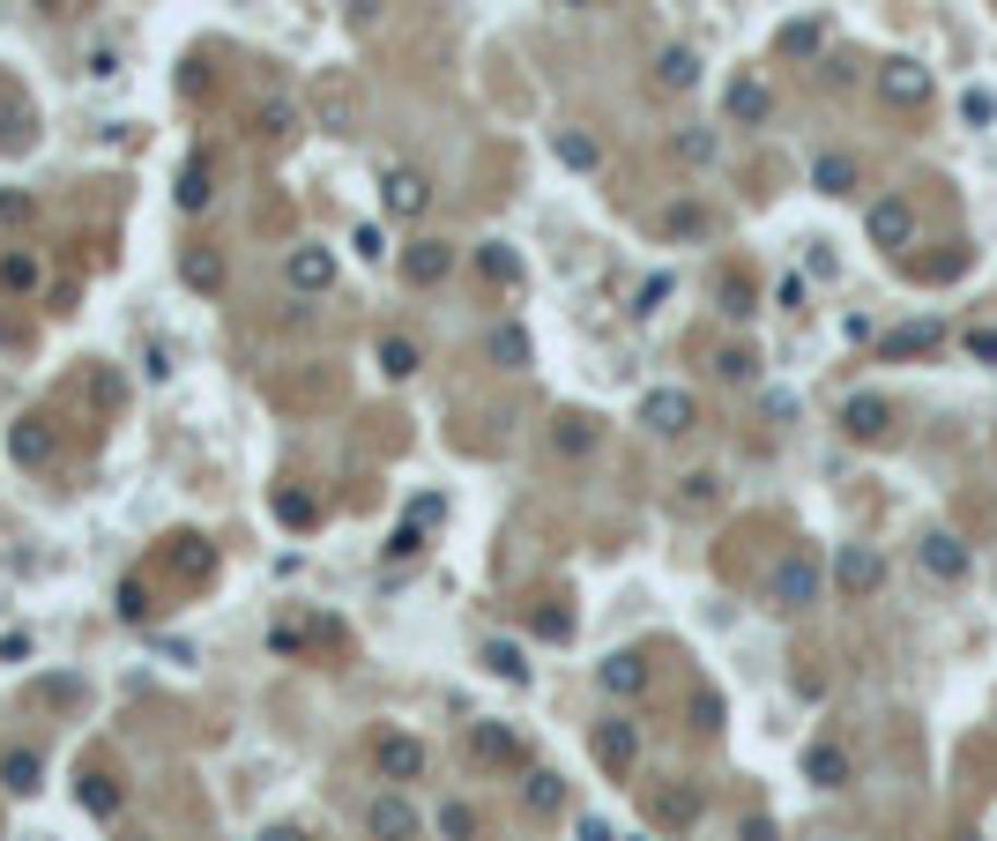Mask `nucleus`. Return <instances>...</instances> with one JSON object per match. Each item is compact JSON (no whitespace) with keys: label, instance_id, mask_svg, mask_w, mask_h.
<instances>
[{"label":"nucleus","instance_id":"nucleus-1","mask_svg":"<svg viewBox=\"0 0 997 841\" xmlns=\"http://www.w3.org/2000/svg\"><path fill=\"white\" fill-rule=\"evenodd\" d=\"M864 231H872V247H886V253H901L915 239V209L901 202V194H878L872 209H864Z\"/></svg>","mask_w":997,"mask_h":841},{"label":"nucleus","instance_id":"nucleus-2","mask_svg":"<svg viewBox=\"0 0 997 841\" xmlns=\"http://www.w3.org/2000/svg\"><path fill=\"white\" fill-rule=\"evenodd\" d=\"M380 209L387 216H424L432 209V179H424L417 165H395L387 179H380Z\"/></svg>","mask_w":997,"mask_h":841},{"label":"nucleus","instance_id":"nucleus-3","mask_svg":"<svg viewBox=\"0 0 997 841\" xmlns=\"http://www.w3.org/2000/svg\"><path fill=\"white\" fill-rule=\"evenodd\" d=\"M812 596H819V558H812V551H790L782 574H774V611H804Z\"/></svg>","mask_w":997,"mask_h":841},{"label":"nucleus","instance_id":"nucleus-4","mask_svg":"<svg viewBox=\"0 0 997 841\" xmlns=\"http://www.w3.org/2000/svg\"><path fill=\"white\" fill-rule=\"evenodd\" d=\"M284 276H291L298 298H321V291H335V253H328V247H291Z\"/></svg>","mask_w":997,"mask_h":841},{"label":"nucleus","instance_id":"nucleus-5","mask_svg":"<svg viewBox=\"0 0 997 841\" xmlns=\"http://www.w3.org/2000/svg\"><path fill=\"white\" fill-rule=\"evenodd\" d=\"M878 97H886V105H930V68L886 60V68H878Z\"/></svg>","mask_w":997,"mask_h":841},{"label":"nucleus","instance_id":"nucleus-6","mask_svg":"<svg viewBox=\"0 0 997 841\" xmlns=\"http://www.w3.org/2000/svg\"><path fill=\"white\" fill-rule=\"evenodd\" d=\"M700 418V410H693V395H685V387H656V395H648V403H640V424H648V432H685V424Z\"/></svg>","mask_w":997,"mask_h":841},{"label":"nucleus","instance_id":"nucleus-7","mask_svg":"<svg viewBox=\"0 0 997 841\" xmlns=\"http://www.w3.org/2000/svg\"><path fill=\"white\" fill-rule=\"evenodd\" d=\"M373 767L387 774V782H417V774H424V745L403 737V730H387V737L373 745Z\"/></svg>","mask_w":997,"mask_h":841},{"label":"nucleus","instance_id":"nucleus-8","mask_svg":"<svg viewBox=\"0 0 997 841\" xmlns=\"http://www.w3.org/2000/svg\"><path fill=\"white\" fill-rule=\"evenodd\" d=\"M596 759H603V767H611V774H625V767H633V759H640V730H633V722H625V716L596 722Z\"/></svg>","mask_w":997,"mask_h":841},{"label":"nucleus","instance_id":"nucleus-9","mask_svg":"<svg viewBox=\"0 0 997 841\" xmlns=\"http://www.w3.org/2000/svg\"><path fill=\"white\" fill-rule=\"evenodd\" d=\"M915 558H923V574H938V581H968V551H960V537H946V529H930V537L915 544Z\"/></svg>","mask_w":997,"mask_h":841},{"label":"nucleus","instance_id":"nucleus-10","mask_svg":"<svg viewBox=\"0 0 997 841\" xmlns=\"http://www.w3.org/2000/svg\"><path fill=\"white\" fill-rule=\"evenodd\" d=\"M447 268H455V247H447V239H417V247L403 253V276H410V284H440Z\"/></svg>","mask_w":997,"mask_h":841},{"label":"nucleus","instance_id":"nucleus-11","mask_svg":"<svg viewBox=\"0 0 997 841\" xmlns=\"http://www.w3.org/2000/svg\"><path fill=\"white\" fill-rule=\"evenodd\" d=\"M365 827H373V841H417V812L403 797H373Z\"/></svg>","mask_w":997,"mask_h":841},{"label":"nucleus","instance_id":"nucleus-12","mask_svg":"<svg viewBox=\"0 0 997 841\" xmlns=\"http://www.w3.org/2000/svg\"><path fill=\"white\" fill-rule=\"evenodd\" d=\"M8 455H15L23 469H45V462H52V424H45V418H23L15 432H8Z\"/></svg>","mask_w":997,"mask_h":841},{"label":"nucleus","instance_id":"nucleus-13","mask_svg":"<svg viewBox=\"0 0 997 841\" xmlns=\"http://www.w3.org/2000/svg\"><path fill=\"white\" fill-rule=\"evenodd\" d=\"M804 774H812L819 790H849V753H841L833 737H819V745H804Z\"/></svg>","mask_w":997,"mask_h":841},{"label":"nucleus","instance_id":"nucleus-14","mask_svg":"<svg viewBox=\"0 0 997 841\" xmlns=\"http://www.w3.org/2000/svg\"><path fill=\"white\" fill-rule=\"evenodd\" d=\"M878 581H886V558H878V551H864V544L841 551V589L849 596H872Z\"/></svg>","mask_w":997,"mask_h":841},{"label":"nucleus","instance_id":"nucleus-15","mask_svg":"<svg viewBox=\"0 0 997 841\" xmlns=\"http://www.w3.org/2000/svg\"><path fill=\"white\" fill-rule=\"evenodd\" d=\"M656 83H663V89H693V83H700V52H693V45H663Z\"/></svg>","mask_w":997,"mask_h":841},{"label":"nucleus","instance_id":"nucleus-16","mask_svg":"<svg viewBox=\"0 0 997 841\" xmlns=\"http://www.w3.org/2000/svg\"><path fill=\"white\" fill-rule=\"evenodd\" d=\"M216 202V179H208V157H187L179 165V209L194 216V209H208Z\"/></svg>","mask_w":997,"mask_h":841},{"label":"nucleus","instance_id":"nucleus-17","mask_svg":"<svg viewBox=\"0 0 997 841\" xmlns=\"http://www.w3.org/2000/svg\"><path fill=\"white\" fill-rule=\"evenodd\" d=\"M521 797H529V812H543V819H551V812H566V782H558L551 767H529V782H521Z\"/></svg>","mask_w":997,"mask_h":841},{"label":"nucleus","instance_id":"nucleus-18","mask_svg":"<svg viewBox=\"0 0 997 841\" xmlns=\"http://www.w3.org/2000/svg\"><path fill=\"white\" fill-rule=\"evenodd\" d=\"M38 284H45L38 253H23V247H8V253H0V291H38Z\"/></svg>","mask_w":997,"mask_h":841},{"label":"nucleus","instance_id":"nucleus-19","mask_svg":"<svg viewBox=\"0 0 997 841\" xmlns=\"http://www.w3.org/2000/svg\"><path fill=\"white\" fill-rule=\"evenodd\" d=\"M841 432H849V440H878V432H886V403H878V395H856V403L841 410Z\"/></svg>","mask_w":997,"mask_h":841},{"label":"nucleus","instance_id":"nucleus-20","mask_svg":"<svg viewBox=\"0 0 997 841\" xmlns=\"http://www.w3.org/2000/svg\"><path fill=\"white\" fill-rule=\"evenodd\" d=\"M179 276L194 284V291H224V261L208 247H187V261H179Z\"/></svg>","mask_w":997,"mask_h":841},{"label":"nucleus","instance_id":"nucleus-21","mask_svg":"<svg viewBox=\"0 0 997 841\" xmlns=\"http://www.w3.org/2000/svg\"><path fill=\"white\" fill-rule=\"evenodd\" d=\"M417 365H424V358H417L410 336H380V373H387V380H410Z\"/></svg>","mask_w":997,"mask_h":841},{"label":"nucleus","instance_id":"nucleus-22","mask_svg":"<svg viewBox=\"0 0 997 841\" xmlns=\"http://www.w3.org/2000/svg\"><path fill=\"white\" fill-rule=\"evenodd\" d=\"M596 677H603V693H640V685H648V663H640V656H611Z\"/></svg>","mask_w":997,"mask_h":841},{"label":"nucleus","instance_id":"nucleus-23","mask_svg":"<svg viewBox=\"0 0 997 841\" xmlns=\"http://www.w3.org/2000/svg\"><path fill=\"white\" fill-rule=\"evenodd\" d=\"M38 774H45L38 753H8V759H0V782H8L15 797H31V790H38Z\"/></svg>","mask_w":997,"mask_h":841},{"label":"nucleus","instance_id":"nucleus-24","mask_svg":"<svg viewBox=\"0 0 997 841\" xmlns=\"http://www.w3.org/2000/svg\"><path fill=\"white\" fill-rule=\"evenodd\" d=\"M477 759H498V767H506V759H521V737L498 730V722H477Z\"/></svg>","mask_w":997,"mask_h":841},{"label":"nucleus","instance_id":"nucleus-25","mask_svg":"<svg viewBox=\"0 0 997 841\" xmlns=\"http://www.w3.org/2000/svg\"><path fill=\"white\" fill-rule=\"evenodd\" d=\"M31 700H38V708H83V677H38Z\"/></svg>","mask_w":997,"mask_h":841},{"label":"nucleus","instance_id":"nucleus-26","mask_svg":"<svg viewBox=\"0 0 997 841\" xmlns=\"http://www.w3.org/2000/svg\"><path fill=\"white\" fill-rule=\"evenodd\" d=\"M261 127H268V134H298V97L268 89V97H261Z\"/></svg>","mask_w":997,"mask_h":841},{"label":"nucleus","instance_id":"nucleus-27","mask_svg":"<svg viewBox=\"0 0 997 841\" xmlns=\"http://www.w3.org/2000/svg\"><path fill=\"white\" fill-rule=\"evenodd\" d=\"M484 671H498V677H514V685H521V677H529V663H521V648H514V640H484Z\"/></svg>","mask_w":997,"mask_h":841},{"label":"nucleus","instance_id":"nucleus-28","mask_svg":"<svg viewBox=\"0 0 997 841\" xmlns=\"http://www.w3.org/2000/svg\"><path fill=\"white\" fill-rule=\"evenodd\" d=\"M171 566H179V574H208V566H216V551H208L202 537H171Z\"/></svg>","mask_w":997,"mask_h":841},{"label":"nucleus","instance_id":"nucleus-29","mask_svg":"<svg viewBox=\"0 0 997 841\" xmlns=\"http://www.w3.org/2000/svg\"><path fill=\"white\" fill-rule=\"evenodd\" d=\"M767 105H774L767 83H737V89H730V112H737V120H767Z\"/></svg>","mask_w":997,"mask_h":841},{"label":"nucleus","instance_id":"nucleus-30","mask_svg":"<svg viewBox=\"0 0 997 841\" xmlns=\"http://www.w3.org/2000/svg\"><path fill=\"white\" fill-rule=\"evenodd\" d=\"M75 797H83L97 819H112V812H120V790H112V782H97V774H83V782H75Z\"/></svg>","mask_w":997,"mask_h":841},{"label":"nucleus","instance_id":"nucleus-31","mask_svg":"<svg viewBox=\"0 0 997 841\" xmlns=\"http://www.w3.org/2000/svg\"><path fill=\"white\" fill-rule=\"evenodd\" d=\"M812 179H819L827 194H849V187H856V165H849V157H819V165H812Z\"/></svg>","mask_w":997,"mask_h":841},{"label":"nucleus","instance_id":"nucleus-32","mask_svg":"<svg viewBox=\"0 0 997 841\" xmlns=\"http://www.w3.org/2000/svg\"><path fill=\"white\" fill-rule=\"evenodd\" d=\"M477 268H484L492 284H521V261H514L506 247H484V253H477Z\"/></svg>","mask_w":997,"mask_h":841},{"label":"nucleus","instance_id":"nucleus-33","mask_svg":"<svg viewBox=\"0 0 997 841\" xmlns=\"http://www.w3.org/2000/svg\"><path fill=\"white\" fill-rule=\"evenodd\" d=\"M440 834L447 841H477V812H469V804H440Z\"/></svg>","mask_w":997,"mask_h":841},{"label":"nucleus","instance_id":"nucleus-34","mask_svg":"<svg viewBox=\"0 0 997 841\" xmlns=\"http://www.w3.org/2000/svg\"><path fill=\"white\" fill-rule=\"evenodd\" d=\"M930 343H938V328H901V336H886L878 350H886V358H909V350H930Z\"/></svg>","mask_w":997,"mask_h":841},{"label":"nucleus","instance_id":"nucleus-35","mask_svg":"<svg viewBox=\"0 0 997 841\" xmlns=\"http://www.w3.org/2000/svg\"><path fill=\"white\" fill-rule=\"evenodd\" d=\"M31 656H38V640H31V633H0V663H8V671H23Z\"/></svg>","mask_w":997,"mask_h":841},{"label":"nucleus","instance_id":"nucleus-36","mask_svg":"<svg viewBox=\"0 0 997 841\" xmlns=\"http://www.w3.org/2000/svg\"><path fill=\"white\" fill-rule=\"evenodd\" d=\"M492 358H506V365H529V336H521V328H498V336H492Z\"/></svg>","mask_w":997,"mask_h":841},{"label":"nucleus","instance_id":"nucleus-37","mask_svg":"<svg viewBox=\"0 0 997 841\" xmlns=\"http://www.w3.org/2000/svg\"><path fill=\"white\" fill-rule=\"evenodd\" d=\"M276 514H284L291 529H313V500H305V492H276Z\"/></svg>","mask_w":997,"mask_h":841},{"label":"nucleus","instance_id":"nucleus-38","mask_svg":"<svg viewBox=\"0 0 997 841\" xmlns=\"http://www.w3.org/2000/svg\"><path fill=\"white\" fill-rule=\"evenodd\" d=\"M558 157H566L574 171H588L596 165V142H588V134H558Z\"/></svg>","mask_w":997,"mask_h":841},{"label":"nucleus","instance_id":"nucleus-39","mask_svg":"<svg viewBox=\"0 0 997 841\" xmlns=\"http://www.w3.org/2000/svg\"><path fill=\"white\" fill-rule=\"evenodd\" d=\"M722 313H730V321H745V313H752V291H745V276H722Z\"/></svg>","mask_w":997,"mask_h":841},{"label":"nucleus","instance_id":"nucleus-40","mask_svg":"<svg viewBox=\"0 0 997 841\" xmlns=\"http://www.w3.org/2000/svg\"><path fill=\"white\" fill-rule=\"evenodd\" d=\"M588 440H596V424H588V418H566V424H558V447H566V455H581Z\"/></svg>","mask_w":997,"mask_h":841},{"label":"nucleus","instance_id":"nucleus-41","mask_svg":"<svg viewBox=\"0 0 997 841\" xmlns=\"http://www.w3.org/2000/svg\"><path fill=\"white\" fill-rule=\"evenodd\" d=\"M120 618H134V626L149 618V596H142V581H120Z\"/></svg>","mask_w":997,"mask_h":841},{"label":"nucleus","instance_id":"nucleus-42","mask_svg":"<svg viewBox=\"0 0 997 841\" xmlns=\"http://www.w3.org/2000/svg\"><path fill=\"white\" fill-rule=\"evenodd\" d=\"M350 247L365 253V261H380V253H387V231H380V224H358V231H350Z\"/></svg>","mask_w":997,"mask_h":841},{"label":"nucleus","instance_id":"nucleus-43","mask_svg":"<svg viewBox=\"0 0 997 841\" xmlns=\"http://www.w3.org/2000/svg\"><path fill=\"white\" fill-rule=\"evenodd\" d=\"M83 75H97V83H112V75H120V52H112V45H97V52H89V68Z\"/></svg>","mask_w":997,"mask_h":841},{"label":"nucleus","instance_id":"nucleus-44","mask_svg":"<svg viewBox=\"0 0 997 841\" xmlns=\"http://www.w3.org/2000/svg\"><path fill=\"white\" fill-rule=\"evenodd\" d=\"M670 231H685V239H700V231H707V209H670Z\"/></svg>","mask_w":997,"mask_h":841},{"label":"nucleus","instance_id":"nucleus-45","mask_svg":"<svg viewBox=\"0 0 997 841\" xmlns=\"http://www.w3.org/2000/svg\"><path fill=\"white\" fill-rule=\"evenodd\" d=\"M537 633H543V640H566L574 618H566V611H537Z\"/></svg>","mask_w":997,"mask_h":841},{"label":"nucleus","instance_id":"nucleus-46","mask_svg":"<svg viewBox=\"0 0 997 841\" xmlns=\"http://www.w3.org/2000/svg\"><path fill=\"white\" fill-rule=\"evenodd\" d=\"M722 380H752V350H722Z\"/></svg>","mask_w":997,"mask_h":841},{"label":"nucleus","instance_id":"nucleus-47","mask_svg":"<svg viewBox=\"0 0 997 841\" xmlns=\"http://www.w3.org/2000/svg\"><path fill=\"white\" fill-rule=\"evenodd\" d=\"M685 506H714V477H685Z\"/></svg>","mask_w":997,"mask_h":841},{"label":"nucleus","instance_id":"nucleus-48","mask_svg":"<svg viewBox=\"0 0 997 841\" xmlns=\"http://www.w3.org/2000/svg\"><path fill=\"white\" fill-rule=\"evenodd\" d=\"M968 350H975L983 365H997V336H990V328H975V336H968Z\"/></svg>","mask_w":997,"mask_h":841},{"label":"nucleus","instance_id":"nucleus-49","mask_svg":"<svg viewBox=\"0 0 997 841\" xmlns=\"http://www.w3.org/2000/svg\"><path fill=\"white\" fill-rule=\"evenodd\" d=\"M261 841H305V827H291V819H276V827H261Z\"/></svg>","mask_w":997,"mask_h":841},{"label":"nucleus","instance_id":"nucleus-50","mask_svg":"<svg viewBox=\"0 0 997 841\" xmlns=\"http://www.w3.org/2000/svg\"><path fill=\"white\" fill-rule=\"evenodd\" d=\"M745 841H774V819H745Z\"/></svg>","mask_w":997,"mask_h":841},{"label":"nucleus","instance_id":"nucleus-51","mask_svg":"<svg viewBox=\"0 0 997 841\" xmlns=\"http://www.w3.org/2000/svg\"><path fill=\"white\" fill-rule=\"evenodd\" d=\"M581 841H611V827H603V819H581Z\"/></svg>","mask_w":997,"mask_h":841},{"label":"nucleus","instance_id":"nucleus-52","mask_svg":"<svg viewBox=\"0 0 997 841\" xmlns=\"http://www.w3.org/2000/svg\"><path fill=\"white\" fill-rule=\"evenodd\" d=\"M38 8H45V15H60V8H68V0H38Z\"/></svg>","mask_w":997,"mask_h":841},{"label":"nucleus","instance_id":"nucleus-53","mask_svg":"<svg viewBox=\"0 0 997 841\" xmlns=\"http://www.w3.org/2000/svg\"><path fill=\"white\" fill-rule=\"evenodd\" d=\"M551 8H588V0H551Z\"/></svg>","mask_w":997,"mask_h":841}]
</instances>
